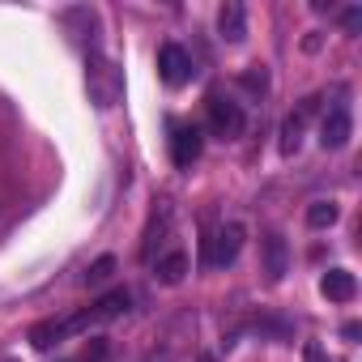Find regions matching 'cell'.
<instances>
[{
	"label": "cell",
	"mask_w": 362,
	"mask_h": 362,
	"mask_svg": "<svg viewBox=\"0 0 362 362\" xmlns=\"http://www.w3.org/2000/svg\"><path fill=\"white\" fill-rule=\"evenodd\" d=\"M86 90H90V103L94 107H115L119 94H124V73L115 69V60H107L103 52H90L86 60Z\"/></svg>",
	"instance_id": "6da1fadb"
},
{
	"label": "cell",
	"mask_w": 362,
	"mask_h": 362,
	"mask_svg": "<svg viewBox=\"0 0 362 362\" xmlns=\"http://www.w3.org/2000/svg\"><path fill=\"white\" fill-rule=\"evenodd\" d=\"M239 247H243V226L226 222V226H218L201 239V264L205 269H226V264H235Z\"/></svg>",
	"instance_id": "7a4b0ae2"
},
{
	"label": "cell",
	"mask_w": 362,
	"mask_h": 362,
	"mask_svg": "<svg viewBox=\"0 0 362 362\" xmlns=\"http://www.w3.org/2000/svg\"><path fill=\"white\" fill-rule=\"evenodd\" d=\"M205 119H209V132H214L218 141H235V136H243V107H239L235 98L218 94V90L205 98Z\"/></svg>",
	"instance_id": "3957f363"
},
{
	"label": "cell",
	"mask_w": 362,
	"mask_h": 362,
	"mask_svg": "<svg viewBox=\"0 0 362 362\" xmlns=\"http://www.w3.org/2000/svg\"><path fill=\"white\" fill-rule=\"evenodd\" d=\"M192 56L179 47V43H162L158 47V77L170 86V90H179V86H188L192 81Z\"/></svg>",
	"instance_id": "277c9868"
},
{
	"label": "cell",
	"mask_w": 362,
	"mask_h": 362,
	"mask_svg": "<svg viewBox=\"0 0 362 362\" xmlns=\"http://www.w3.org/2000/svg\"><path fill=\"white\" fill-rule=\"evenodd\" d=\"M201 149H205V136H201L197 124H170V162L179 170H192Z\"/></svg>",
	"instance_id": "5b68a950"
},
{
	"label": "cell",
	"mask_w": 362,
	"mask_h": 362,
	"mask_svg": "<svg viewBox=\"0 0 362 362\" xmlns=\"http://www.w3.org/2000/svg\"><path fill=\"white\" fill-rule=\"evenodd\" d=\"M320 111V98H307L294 115H286V124H281V141H277V149H281V158H294L298 149H303V128H307V119Z\"/></svg>",
	"instance_id": "8992f818"
},
{
	"label": "cell",
	"mask_w": 362,
	"mask_h": 362,
	"mask_svg": "<svg viewBox=\"0 0 362 362\" xmlns=\"http://www.w3.org/2000/svg\"><path fill=\"white\" fill-rule=\"evenodd\" d=\"M170 222H175V214H170V205L166 201H158V209L149 214V226H145V239H141V260L145 264H153V256H158V247L166 243V235H170Z\"/></svg>",
	"instance_id": "52a82bcc"
},
{
	"label": "cell",
	"mask_w": 362,
	"mask_h": 362,
	"mask_svg": "<svg viewBox=\"0 0 362 362\" xmlns=\"http://www.w3.org/2000/svg\"><path fill=\"white\" fill-rule=\"evenodd\" d=\"M260 256H264V277L277 286L290 273V247H286V239L281 235H264L260 239Z\"/></svg>",
	"instance_id": "ba28073f"
},
{
	"label": "cell",
	"mask_w": 362,
	"mask_h": 362,
	"mask_svg": "<svg viewBox=\"0 0 362 362\" xmlns=\"http://www.w3.org/2000/svg\"><path fill=\"white\" fill-rule=\"evenodd\" d=\"M349 132H354V119H349L345 107H332V111L320 119V145H324V149H341V145L349 141Z\"/></svg>",
	"instance_id": "9c48e42d"
},
{
	"label": "cell",
	"mask_w": 362,
	"mask_h": 362,
	"mask_svg": "<svg viewBox=\"0 0 362 362\" xmlns=\"http://www.w3.org/2000/svg\"><path fill=\"white\" fill-rule=\"evenodd\" d=\"M218 30L226 43H243L247 39V9L239 5V0H226V5L218 9Z\"/></svg>",
	"instance_id": "30bf717a"
},
{
	"label": "cell",
	"mask_w": 362,
	"mask_h": 362,
	"mask_svg": "<svg viewBox=\"0 0 362 362\" xmlns=\"http://www.w3.org/2000/svg\"><path fill=\"white\" fill-rule=\"evenodd\" d=\"M320 294H324L328 303H349V298L358 294V281H354L349 269H328V273L320 277Z\"/></svg>",
	"instance_id": "8fae6325"
},
{
	"label": "cell",
	"mask_w": 362,
	"mask_h": 362,
	"mask_svg": "<svg viewBox=\"0 0 362 362\" xmlns=\"http://www.w3.org/2000/svg\"><path fill=\"white\" fill-rule=\"evenodd\" d=\"M188 328H192V315H179V320L170 324V332L162 337V345H158L145 362H175L179 354H184V332H188Z\"/></svg>",
	"instance_id": "7c38bea8"
},
{
	"label": "cell",
	"mask_w": 362,
	"mask_h": 362,
	"mask_svg": "<svg viewBox=\"0 0 362 362\" xmlns=\"http://www.w3.org/2000/svg\"><path fill=\"white\" fill-rule=\"evenodd\" d=\"M153 277H158L162 286H179V281L188 277V256H184V252H166V256H158Z\"/></svg>",
	"instance_id": "4fadbf2b"
},
{
	"label": "cell",
	"mask_w": 362,
	"mask_h": 362,
	"mask_svg": "<svg viewBox=\"0 0 362 362\" xmlns=\"http://www.w3.org/2000/svg\"><path fill=\"white\" fill-rule=\"evenodd\" d=\"M252 332H260V337H269V341H290L294 337V324L286 320V315H256L252 320Z\"/></svg>",
	"instance_id": "5bb4252c"
},
{
	"label": "cell",
	"mask_w": 362,
	"mask_h": 362,
	"mask_svg": "<svg viewBox=\"0 0 362 362\" xmlns=\"http://www.w3.org/2000/svg\"><path fill=\"white\" fill-rule=\"evenodd\" d=\"M69 332H64V320H39L35 328H30V345L35 349H52V345H60Z\"/></svg>",
	"instance_id": "9a60e30c"
},
{
	"label": "cell",
	"mask_w": 362,
	"mask_h": 362,
	"mask_svg": "<svg viewBox=\"0 0 362 362\" xmlns=\"http://www.w3.org/2000/svg\"><path fill=\"white\" fill-rule=\"evenodd\" d=\"M337 218H341V209L332 201H311L307 205V226L311 230H328V226H337Z\"/></svg>",
	"instance_id": "2e32d148"
},
{
	"label": "cell",
	"mask_w": 362,
	"mask_h": 362,
	"mask_svg": "<svg viewBox=\"0 0 362 362\" xmlns=\"http://www.w3.org/2000/svg\"><path fill=\"white\" fill-rule=\"evenodd\" d=\"M243 90H252V94H269V69L264 64H252V69H243Z\"/></svg>",
	"instance_id": "e0dca14e"
},
{
	"label": "cell",
	"mask_w": 362,
	"mask_h": 362,
	"mask_svg": "<svg viewBox=\"0 0 362 362\" xmlns=\"http://www.w3.org/2000/svg\"><path fill=\"white\" fill-rule=\"evenodd\" d=\"M111 273H115V256H98L86 273V286H103V281H111Z\"/></svg>",
	"instance_id": "ac0fdd59"
},
{
	"label": "cell",
	"mask_w": 362,
	"mask_h": 362,
	"mask_svg": "<svg viewBox=\"0 0 362 362\" xmlns=\"http://www.w3.org/2000/svg\"><path fill=\"white\" fill-rule=\"evenodd\" d=\"M81 362H107V341L103 337H90V345L81 349Z\"/></svg>",
	"instance_id": "d6986e66"
},
{
	"label": "cell",
	"mask_w": 362,
	"mask_h": 362,
	"mask_svg": "<svg viewBox=\"0 0 362 362\" xmlns=\"http://www.w3.org/2000/svg\"><path fill=\"white\" fill-rule=\"evenodd\" d=\"M341 26H345V35H358L362 30V9H345L341 13Z\"/></svg>",
	"instance_id": "ffe728a7"
},
{
	"label": "cell",
	"mask_w": 362,
	"mask_h": 362,
	"mask_svg": "<svg viewBox=\"0 0 362 362\" xmlns=\"http://www.w3.org/2000/svg\"><path fill=\"white\" fill-rule=\"evenodd\" d=\"M303 362H328V354H324L315 341H307V345H303Z\"/></svg>",
	"instance_id": "44dd1931"
},
{
	"label": "cell",
	"mask_w": 362,
	"mask_h": 362,
	"mask_svg": "<svg viewBox=\"0 0 362 362\" xmlns=\"http://www.w3.org/2000/svg\"><path fill=\"white\" fill-rule=\"evenodd\" d=\"M0 362H18V358H9V354H0Z\"/></svg>",
	"instance_id": "7402d4cb"
}]
</instances>
